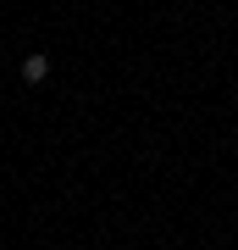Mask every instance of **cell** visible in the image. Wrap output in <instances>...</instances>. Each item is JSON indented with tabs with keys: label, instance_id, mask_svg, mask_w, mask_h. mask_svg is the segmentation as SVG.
I'll return each mask as SVG.
<instances>
[{
	"label": "cell",
	"instance_id": "obj_1",
	"mask_svg": "<svg viewBox=\"0 0 238 250\" xmlns=\"http://www.w3.org/2000/svg\"><path fill=\"white\" fill-rule=\"evenodd\" d=\"M22 78L28 83H44V78H50V56H28V62H22Z\"/></svg>",
	"mask_w": 238,
	"mask_h": 250
}]
</instances>
